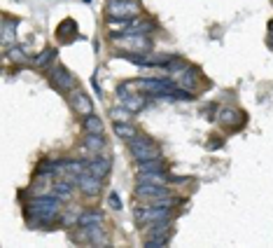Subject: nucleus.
<instances>
[{
    "label": "nucleus",
    "mask_w": 273,
    "mask_h": 248,
    "mask_svg": "<svg viewBox=\"0 0 273 248\" xmlns=\"http://www.w3.org/2000/svg\"><path fill=\"white\" fill-rule=\"evenodd\" d=\"M80 213L82 211H66V213H61V225L63 227H73L80 223Z\"/></svg>",
    "instance_id": "nucleus-28"
},
{
    "label": "nucleus",
    "mask_w": 273,
    "mask_h": 248,
    "mask_svg": "<svg viewBox=\"0 0 273 248\" xmlns=\"http://www.w3.org/2000/svg\"><path fill=\"white\" fill-rule=\"evenodd\" d=\"M0 42H2V47H5V49H9V47L16 45V23H12L9 19H5V23H2V31H0Z\"/></svg>",
    "instance_id": "nucleus-16"
},
{
    "label": "nucleus",
    "mask_w": 273,
    "mask_h": 248,
    "mask_svg": "<svg viewBox=\"0 0 273 248\" xmlns=\"http://www.w3.org/2000/svg\"><path fill=\"white\" fill-rule=\"evenodd\" d=\"M129 150L131 155L136 157V162H140V159H164L161 157V147L150 136H143V133H138V136H133L129 140Z\"/></svg>",
    "instance_id": "nucleus-1"
},
{
    "label": "nucleus",
    "mask_w": 273,
    "mask_h": 248,
    "mask_svg": "<svg viewBox=\"0 0 273 248\" xmlns=\"http://www.w3.org/2000/svg\"><path fill=\"white\" fill-rule=\"evenodd\" d=\"M133 192H136L138 199H157V197L171 194L166 185H157V183H138Z\"/></svg>",
    "instance_id": "nucleus-9"
},
{
    "label": "nucleus",
    "mask_w": 273,
    "mask_h": 248,
    "mask_svg": "<svg viewBox=\"0 0 273 248\" xmlns=\"http://www.w3.org/2000/svg\"><path fill=\"white\" fill-rule=\"evenodd\" d=\"M54 59H56V49H54V47H47L38 56H33V66H35V68H45V66L54 63Z\"/></svg>",
    "instance_id": "nucleus-21"
},
{
    "label": "nucleus",
    "mask_w": 273,
    "mask_h": 248,
    "mask_svg": "<svg viewBox=\"0 0 273 248\" xmlns=\"http://www.w3.org/2000/svg\"><path fill=\"white\" fill-rule=\"evenodd\" d=\"M138 183H157V185H168L171 176L164 171H138Z\"/></svg>",
    "instance_id": "nucleus-15"
},
{
    "label": "nucleus",
    "mask_w": 273,
    "mask_h": 248,
    "mask_svg": "<svg viewBox=\"0 0 273 248\" xmlns=\"http://www.w3.org/2000/svg\"><path fill=\"white\" fill-rule=\"evenodd\" d=\"M49 82H52L54 89H59V92H73L77 85L75 75L66 70L61 63H54V68L49 70Z\"/></svg>",
    "instance_id": "nucleus-6"
},
{
    "label": "nucleus",
    "mask_w": 273,
    "mask_h": 248,
    "mask_svg": "<svg viewBox=\"0 0 273 248\" xmlns=\"http://www.w3.org/2000/svg\"><path fill=\"white\" fill-rule=\"evenodd\" d=\"M84 129H87V133H103L105 131V124H103V120H100L98 115H87L84 117Z\"/></svg>",
    "instance_id": "nucleus-22"
},
{
    "label": "nucleus",
    "mask_w": 273,
    "mask_h": 248,
    "mask_svg": "<svg viewBox=\"0 0 273 248\" xmlns=\"http://www.w3.org/2000/svg\"><path fill=\"white\" fill-rule=\"evenodd\" d=\"M121 106H126V108L136 115V113H140V110L145 108V96H131V94H129V96L121 101Z\"/></svg>",
    "instance_id": "nucleus-25"
},
{
    "label": "nucleus",
    "mask_w": 273,
    "mask_h": 248,
    "mask_svg": "<svg viewBox=\"0 0 273 248\" xmlns=\"http://www.w3.org/2000/svg\"><path fill=\"white\" fill-rule=\"evenodd\" d=\"M110 169H112V159H107V157H91V159H87V171L100 180L110 173Z\"/></svg>",
    "instance_id": "nucleus-12"
},
{
    "label": "nucleus",
    "mask_w": 273,
    "mask_h": 248,
    "mask_svg": "<svg viewBox=\"0 0 273 248\" xmlns=\"http://www.w3.org/2000/svg\"><path fill=\"white\" fill-rule=\"evenodd\" d=\"M107 19H136L140 16L138 0H107Z\"/></svg>",
    "instance_id": "nucleus-2"
},
{
    "label": "nucleus",
    "mask_w": 273,
    "mask_h": 248,
    "mask_svg": "<svg viewBox=\"0 0 273 248\" xmlns=\"http://www.w3.org/2000/svg\"><path fill=\"white\" fill-rule=\"evenodd\" d=\"M138 171H166L164 166V159H140L136 162Z\"/></svg>",
    "instance_id": "nucleus-26"
},
{
    "label": "nucleus",
    "mask_w": 273,
    "mask_h": 248,
    "mask_svg": "<svg viewBox=\"0 0 273 248\" xmlns=\"http://www.w3.org/2000/svg\"><path fill=\"white\" fill-rule=\"evenodd\" d=\"M110 40H117V42H126L131 52H143L147 54L152 49V40L143 33H110Z\"/></svg>",
    "instance_id": "nucleus-5"
},
{
    "label": "nucleus",
    "mask_w": 273,
    "mask_h": 248,
    "mask_svg": "<svg viewBox=\"0 0 273 248\" xmlns=\"http://www.w3.org/2000/svg\"><path fill=\"white\" fill-rule=\"evenodd\" d=\"M56 38H59L61 42H70V40H75L77 38V23L73 21V19H63L61 26L56 28Z\"/></svg>",
    "instance_id": "nucleus-14"
},
{
    "label": "nucleus",
    "mask_w": 273,
    "mask_h": 248,
    "mask_svg": "<svg viewBox=\"0 0 273 248\" xmlns=\"http://www.w3.org/2000/svg\"><path fill=\"white\" fill-rule=\"evenodd\" d=\"M133 87L138 92H147L152 96H161V94L171 92L178 87L175 80H166V78H143V80H133Z\"/></svg>",
    "instance_id": "nucleus-4"
},
{
    "label": "nucleus",
    "mask_w": 273,
    "mask_h": 248,
    "mask_svg": "<svg viewBox=\"0 0 273 248\" xmlns=\"http://www.w3.org/2000/svg\"><path fill=\"white\" fill-rule=\"evenodd\" d=\"M70 180L75 183L80 190H82L87 197H96V194L103 190V180L96 178L93 173H89V171H84V173H75V176H70Z\"/></svg>",
    "instance_id": "nucleus-7"
},
{
    "label": "nucleus",
    "mask_w": 273,
    "mask_h": 248,
    "mask_svg": "<svg viewBox=\"0 0 273 248\" xmlns=\"http://www.w3.org/2000/svg\"><path fill=\"white\" fill-rule=\"evenodd\" d=\"M241 117H243V115L238 113V110H234V108H222V110H220V117H217V120H220L222 124H227V126H236L238 122H243Z\"/></svg>",
    "instance_id": "nucleus-23"
},
{
    "label": "nucleus",
    "mask_w": 273,
    "mask_h": 248,
    "mask_svg": "<svg viewBox=\"0 0 273 248\" xmlns=\"http://www.w3.org/2000/svg\"><path fill=\"white\" fill-rule=\"evenodd\" d=\"M82 150L91 152V155L103 152V150H105V138H103V133H87V138H84V143H82Z\"/></svg>",
    "instance_id": "nucleus-13"
},
{
    "label": "nucleus",
    "mask_w": 273,
    "mask_h": 248,
    "mask_svg": "<svg viewBox=\"0 0 273 248\" xmlns=\"http://www.w3.org/2000/svg\"><path fill=\"white\" fill-rule=\"evenodd\" d=\"M5 54H7V59H12V61L16 63H26L28 61V56H26V52H23L21 47H9V49H5Z\"/></svg>",
    "instance_id": "nucleus-27"
},
{
    "label": "nucleus",
    "mask_w": 273,
    "mask_h": 248,
    "mask_svg": "<svg viewBox=\"0 0 273 248\" xmlns=\"http://www.w3.org/2000/svg\"><path fill=\"white\" fill-rule=\"evenodd\" d=\"M269 31L273 33V19H271V21H269Z\"/></svg>",
    "instance_id": "nucleus-31"
},
{
    "label": "nucleus",
    "mask_w": 273,
    "mask_h": 248,
    "mask_svg": "<svg viewBox=\"0 0 273 248\" xmlns=\"http://www.w3.org/2000/svg\"><path fill=\"white\" fill-rule=\"evenodd\" d=\"M112 129H114V133H117L121 140H126V143H129L133 136H138V129L133 126V122H114Z\"/></svg>",
    "instance_id": "nucleus-18"
},
{
    "label": "nucleus",
    "mask_w": 273,
    "mask_h": 248,
    "mask_svg": "<svg viewBox=\"0 0 273 248\" xmlns=\"http://www.w3.org/2000/svg\"><path fill=\"white\" fill-rule=\"evenodd\" d=\"M110 120H112V122H131V120H133V113H131L126 106H117V108H110Z\"/></svg>",
    "instance_id": "nucleus-24"
},
{
    "label": "nucleus",
    "mask_w": 273,
    "mask_h": 248,
    "mask_svg": "<svg viewBox=\"0 0 273 248\" xmlns=\"http://www.w3.org/2000/svg\"><path fill=\"white\" fill-rule=\"evenodd\" d=\"M30 209L33 211H56V213H61V199L54 192L40 194V197H35V199L30 202Z\"/></svg>",
    "instance_id": "nucleus-10"
},
{
    "label": "nucleus",
    "mask_w": 273,
    "mask_h": 248,
    "mask_svg": "<svg viewBox=\"0 0 273 248\" xmlns=\"http://www.w3.org/2000/svg\"><path fill=\"white\" fill-rule=\"evenodd\" d=\"M107 206L112 211H121V199L117 197V192H110V197H107Z\"/></svg>",
    "instance_id": "nucleus-29"
},
{
    "label": "nucleus",
    "mask_w": 273,
    "mask_h": 248,
    "mask_svg": "<svg viewBox=\"0 0 273 248\" xmlns=\"http://www.w3.org/2000/svg\"><path fill=\"white\" fill-rule=\"evenodd\" d=\"M70 106H73V110H75L77 115H91L93 113V101H91V96L87 92H82V89H73V94H70Z\"/></svg>",
    "instance_id": "nucleus-8"
},
{
    "label": "nucleus",
    "mask_w": 273,
    "mask_h": 248,
    "mask_svg": "<svg viewBox=\"0 0 273 248\" xmlns=\"http://www.w3.org/2000/svg\"><path fill=\"white\" fill-rule=\"evenodd\" d=\"M73 187H75V183L73 180H54L52 183V192L59 197L61 202H66V199H70L73 197Z\"/></svg>",
    "instance_id": "nucleus-17"
},
{
    "label": "nucleus",
    "mask_w": 273,
    "mask_h": 248,
    "mask_svg": "<svg viewBox=\"0 0 273 248\" xmlns=\"http://www.w3.org/2000/svg\"><path fill=\"white\" fill-rule=\"evenodd\" d=\"M168 239H145V246H152V248H161L166 246Z\"/></svg>",
    "instance_id": "nucleus-30"
},
{
    "label": "nucleus",
    "mask_w": 273,
    "mask_h": 248,
    "mask_svg": "<svg viewBox=\"0 0 273 248\" xmlns=\"http://www.w3.org/2000/svg\"><path fill=\"white\" fill-rule=\"evenodd\" d=\"M96 223H103V213L96 209H87L80 213V227H89V225H96Z\"/></svg>",
    "instance_id": "nucleus-20"
},
{
    "label": "nucleus",
    "mask_w": 273,
    "mask_h": 248,
    "mask_svg": "<svg viewBox=\"0 0 273 248\" xmlns=\"http://www.w3.org/2000/svg\"><path fill=\"white\" fill-rule=\"evenodd\" d=\"M201 85V78H198V70L194 68V66H184V68L180 70V78H178V87H182V89H187V92H196V87Z\"/></svg>",
    "instance_id": "nucleus-11"
},
{
    "label": "nucleus",
    "mask_w": 273,
    "mask_h": 248,
    "mask_svg": "<svg viewBox=\"0 0 273 248\" xmlns=\"http://www.w3.org/2000/svg\"><path fill=\"white\" fill-rule=\"evenodd\" d=\"M175 211L168 209V206H154V204H147L145 209H136L133 213V220L138 225H150V223H159V220H166V218H173Z\"/></svg>",
    "instance_id": "nucleus-3"
},
{
    "label": "nucleus",
    "mask_w": 273,
    "mask_h": 248,
    "mask_svg": "<svg viewBox=\"0 0 273 248\" xmlns=\"http://www.w3.org/2000/svg\"><path fill=\"white\" fill-rule=\"evenodd\" d=\"M59 166L61 171H68L70 176H75V173H84L87 171V159H61Z\"/></svg>",
    "instance_id": "nucleus-19"
}]
</instances>
